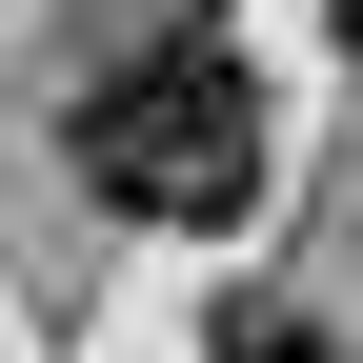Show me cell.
Segmentation results:
<instances>
[{
    "label": "cell",
    "instance_id": "1",
    "mask_svg": "<svg viewBox=\"0 0 363 363\" xmlns=\"http://www.w3.org/2000/svg\"><path fill=\"white\" fill-rule=\"evenodd\" d=\"M81 182H101L121 222H182V242H202V222H242V202H262V81L222 61L202 21H162L142 61L81 101Z\"/></svg>",
    "mask_w": 363,
    "mask_h": 363
},
{
    "label": "cell",
    "instance_id": "2",
    "mask_svg": "<svg viewBox=\"0 0 363 363\" xmlns=\"http://www.w3.org/2000/svg\"><path fill=\"white\" fill-rule=\"evenodd\" d=\"M202 363H343V343L303 323V303H222V343H202Z\"/></svg>",
    "mask_w": 363,
    "mask_h": 363
},
{
    "label": "cell",
    "instance_id": "3",
    "mask_svg": "<svg viewBox=\"0 0 363 363\" xmlns=\"http://www.w3.org/2000/svg\"><path fill=\"white\" fill-rule=\"evenodd\" d=\"M323 21H343V61H363V0H323Z\"/></svg>",
    "mask_w": 363,
    "mask_h": 363
}]
</instances>
